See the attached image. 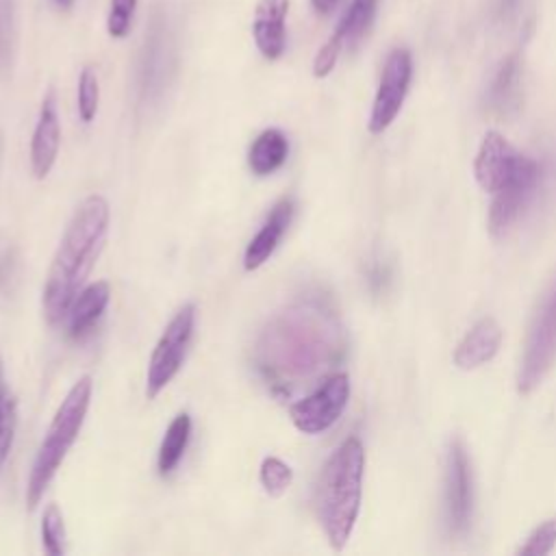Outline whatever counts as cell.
<instances>
[{
	"label": "cell",
	"mask_w": 556,
	"mask_h": 556,
	"mask_svg": "<svg viewBox=\"0 0 556 556\" xmlns=\"http://www.w3.org/2000/svg\"><path fill=\"white\" fill-rule=\"evenodd\" d=\"M289 156V139L280 128H265L256 135L248 150V167L263 178L278 172Z\"/></svg>",
	"instance_id": "17"
},
{
	"label": "cell",
	"mask_w": 556,
	"mask_h": 556,
	"mask_svg": "<svg viewBox=\"0 0 556 556\" xmlns=\"http://www.w3.org/2000/svg\"><path fill=\"white\" fill-rule=\"evenodd\" d=\"M61 148V119L56 109V96L54 89H48V93L41 100L37 124L30 137V172L37 180H43L59 156Z\"/></svg>",
	"instance_id": "12"
},
{
	"label": "cell",
	"mask_w": 556,
	"mask_h": 556,
	"mask_svg": "<svg viewBox=\"0 0 556 556\" xmlns=\"http://www.w3.org/2000/svg\"><path fill=\"white\" fill-rule=\"evenodd\" d=\"M350 400V378L345 371L330 374L306 397L289 406L291 424L304 434H319L332 428Z\"/></svg>",
	"instance_id": "7"
},
{
	"label": "cell",
	"mask_w": 556,
	"mask_h": 556,
	"mask_svg": "<svg viewBox=\"0 0 556 556\" xmlns=\"http://www.w3.org/2000/svg\"><path fill=\"white\" fill-rule=\"evenodd\" d=\"M528 161L530 156L515 150L508 139H504V135H500L497 130H489L482 137L480 150L476 154L473 174L484 191L495 193L497 189L508 185L528 165Z\"/></svg>",
	"instance_id": "10"
},
{
	"label": "cell",
	"mask_w": 556,
	"mask_h": 556,
	"mask_svg": "<svg viewBox=\"0 0 556 556\" xmlns=\"http://www.w3.org/2000/svg\"><path fill=\"white\" fill-rule=\"evenodd\" d=\"M413 76V56L406 48H393L384 61L378 91L371 104L369 113V132L380 135L391 126V122L397 117L404 98L408 93Z\"/></svg>",
	"instance_id": "8"
},
{
	"label": "cell",
	"mask_w": 556,
	"mask_h": 556,
	"mask_svg": "<svg viewBox=\"0 0 556 556\" xmlns=\"http://www.w3.org/2000/svg\"><path fill=\"white\" fill-rule=\"evenodd\" d=\"M291 0H258L252 17V39L267 61H278L287 48V13Z\"/></svg>",
	"instance_id": "14"
},
{
	"label": "cell",
	"mask_w": 556,
	"mask_h": 556,
	"mask_svg": "<svg viewBox=\"0 0 556 556\" xmlns=\"http://www.w3.org/2000/svg\"><path fill=\"white\" fill-rule=\"evenodd\" d=\"M341 50H343V43L337 37L330 35L328 41L317 50V54L313 59V76L315 78H326L334 70Z\"/></svg>",
	"instance_id": "27"
},
{
	"label": "cell",
	"mask_w": 556,
	"mask_h": 556,
	"mask_svg": "<svg viewBox=\"0 0 556 556\" xmlns=\"http://www.w3.org/2000/svg\"><path fill=\"white\" fill-rule=\"evenodd\" d=\"M376 7L378 0H352L348 11L339 20L332 37H337L343 43V48L358 43L374 22Z\"/></svg>",
	"instance_id": "19"
},
{
	"label": "cell",
	"mask_w": 556,
	"mask_h": 556,
	"mask_svg": "<svg viewBox=\"0 0 556 556\" xmlns=\"http://www.w3.org/2000/svg\"><path fill=\"white\" fill-rule=\"evenodd\" d=\"M365 447L356 434L341 445L324 463L315 484V513L332 549H343L358 519L363 497Z\"/></svg>",
	"instance_id": "3"
},
{
	"label": "cell",
	"mask_w": 556,
	"mask_h": 556,
	"mask_svg": "<svg viewBox=\"0 0 556 556\" xmlns=\"http://www.w3.org/2000/svg\"><path fill=\"white\" fill-rule=\"evenodd\" d=\"M91 393H93V380L89 374L80 376L65 397L61 400L48 432L35 454L28 482H26V508L35 510L37 504L41 502L46 489L50 486L52 478L61 469L70 447L80 434V428L85 424L89 404H91Z\"/></svg>",
	"instance_id": "4"
},
{
	"label": "cell",
	"mask_w": 556,
	"mask_h": 556,
	"mask_svg": "<svg viewBox=\"0 0 556 556\" xmlns=\"http://www.w3.org/2000/svg\"><path fill=\"white\" fill-rule=\"evenodd\" d=\"M556 358V280L543 293L530 321L523 356L517 374L519 393H530L549 371Z\"/></svg>",
	"instance_id": "6"
},
{
	"label": "cell",
	"mask_w": 556,
	"mask_h": 556,
	"mask_svg": "<svg viewBox=\"0 0 556 556\" xmlns=\"http://www.w3.org/2000/svg\"><path fill=\"white\" fill-rule=\"evenodd\" d=\"M0 148H2V139H0Z\"/></svg>",
	"instance_id": "30"
},
{
	"label": "cell",
	"mask_w": 556,
	"mask_h": 556,
	"mask_svg": "<svg viewBox=\"0 0 556 556\" xmlns=\"http://www.w3.org/2000/svg\"><path fill=\"white\" fill-rule=\"evenodd\" d=\"M443 506L445 521L452 534L467 530L473 506V482L471 463L467 450L460 441H452L445 458V480H443Z\"/></svg>",
	"instance_id": "9"
},
{
	"label": "cell",
	"mask_w": 556,
	"mask_h": 556,
	"mask_svg": "<svg viewBox=\"0 0 556 556\" xmlns=\"http://www.w3.org/2000/svg\"><path fill=\"white\" fill-rule=\"evenodd\" d=\"M78 117L83 124H91L96 119L100 106V80L91 65H85L78 74V91H76Z\"/></svg>",
	"instance_id": "23"
},
{
	"label": "cell",
	"mask_w": 556,
	"mask_h": 556,
	"mask_svg": "<svg viewBox=\"0 0 556 556\" xmlns=\"http://www.w3.org/2000/svg\"><path fill=\"white\" fill-rule=\"evenodd\" d=\"M191 439V415L180 410L167 426L161 445H159V454H156V471L159 476H169L178 463L185 456V450L189 445Z\"/></svg>",
	"instance_id": "18"
},
{
	"label": "cell",
	"mask_w": 556,
	"mask_h": 556,
	"mask_svg": "<svg viewBox=\"0 0 556 556\" xmlns=\"http://www.w3.org/2000/svg\"><path fill=\"white\" fill-rule=\"evenodd\" d=\"M41 545L48 556H63L67 549L65 521L56 504H48L41 515Z\"/></svg>",
	"instance_id": "22"
},
{
	"label": "cell",
	"mask_w": 556,
	"mask_h": 556,
	"mask_svg": "<svg viewBox=\"0 0 556 556\" xmlns=\"http://www.w3.org/2000/svg\"><path fill=\"white\" fill-rule=\"evenodd\" d=\"M341 350L334 315L319 304H298L267 324L256 345V363L269 384L289 391V384L332 365Z\"/></svg>",
	"instance_id": "1"
},
{
	"label": "cell",
	"mask_w": 556,
	"mask_h": 556,
	"mask_svg": "<svg viewBox=\"0 0 556 556\" xmlns=\"http://www.w3.org/2000/svg\"><path fill=\"white\" fill-rule=\"evenodd\" d=\"M195 330V304H182L163 328L146 369V397L154 400L180 371Z\"/></svg>",
	"instance_id": "5"
},
{
	"label": "cell",
	"mask_w": 556,
	"mask_h": 556,
	"mask_svg": "<svg viewBox=\"0 0 556 556\" xmlns=\"http://www.w3.org/2000/svg\"><path fill=\"white\" fill-rule=\"evenodd\" d=\"M135 11H137V0H111L109 15H106L109 37L124 39L132 28Z\"/></svg>",
	"instance_id": "25"
},
{
	"label": "cell",
	"mask_w": 556,
	"mask_h": 556,
	"mask_svg": "<svg viewBox=\"0 0 556 556\" xmlns=\"http://www.w3.org/2000/svg\"><path fill=\"white\" fill-rule=\"evenodd\" d=\"M502 345V328L493 317H482L467 330L454 352V365L458 369H476L489 363Z\"/></svg>",
	"instance_id": "15"
},
{
	"label": "cell",
	"mask_w": 556,
	"mask_h": 556,
	"mask_svg": "<svg viewBox=\"0 0 556 556\" xmlns=\"http://www.w3.org/2000/svg\"><path fill=\"white\" fill-rule=\"evenodd\" d=\"M258 480L269 497H280L293 482V469L278 456H265L258 467Z\"/></svg>",
	"instance_id": "24"
},
{
	"label": "cell",
	"mask_w": 556,
	"mask_h": 556,
	"mask_svg": "<svg viewBox=\"0 0 556 556\" xmlns=\"http://www.w3.org/2000/svg\"><path fill=\"white\" fill-rule=\"evenodd\" d=\"M15 428H17V402L13 393L7 389L2 378V367H0V473L11 454Z\"/></svg>",
	"instance_id": "21"
},
{
	"label": "cell",
	"mask_w": 556,
	"mask_h": 556,
	"mask_svg": "<svg viewBox=\"0 0 556 556\" xmlns=\"http://www.w3.org/2000/svg\"><path fill=\"white\" fill-rule=\"evenodd\" d=\"M61 9H72V4H74V0H54Z\"/></svg>",
	"instance_id": "29"
},
{
	"label": "cell",
	"mask_w": 556,
	"mask_h": 556,
	"mask_svg": "<svg viewBox=\"0 0 556 556\" xmlns=\"http://www.w3.org/2000/svg\"><path fill=\"white\" fill-rule=\"evenodd\" d=\"M109 224L111 208L100 193L87 195L72 213L41 291V308L50 326H56L67 317L70 304L85 287V280L104 248Z\"/></svg>",
	"instance_id": "2"
},
{
	"label": "cell",
	"mask_w": 556,
	"mask_h": 556,
	"mask_svg": "<svg viewBox=\"0 0 556 556\" xmlns=\"http://www.w3.org/2000/svg\"><path fill=\"white\" fill-rule=\"evenodd\" d=\"M111 302V285L106 280H93L85 285L67 311V334L72 339H83L91 332L98 319L104 315Z\"/></svg>",
	"instance_id": "16"
},
{
	"label": "cell",
	"mask_w": 556,
	"mask_h": 556,
	"mask_svg": "<svg viewBox=\"0 0 556 556\" xmlns=\"http://www.w3.org/2000/svg\"><path fill=\"white\" fill-rule=\"evenodd\" d=\"M339 2H341V0H311V7L315 9V13L328 15V13H332V11L337 9Z\"/></svg>",
	"instance_id": "28"
},
{
	"label": "cell",
	"mask_w": 556,
	"mask_h": 556,
	"mask_svg": "<svg viewBox=\"0 0 556 556\" xmlns=\"http://www.w3.org/2000/svg\"><path fill=\"white\" fill-rule=\"evenodd\" d=\"M517 85H519V63L517 56H508L502 61L491 89H489V102L497 111H506L515 104L517 98Z\"/></svg>",
	"instance_id": "20"
},
{
	"label": "cell",
	"mask_w": 556,
	"mask_h": 556,
	"mask_svg": "<svg viewBox=\"0 0 556 556\" xmlns=\"http://www.w3.org/2000/svg\"><path fill=\"white\" fill-rule=\"evenodd\" d=\"M541 180V165L530 159L528 165L502 189H497L489 206V230L493 235H504L515 219L521 215V211L532 200L536 187Z\"/></svg>",
	"instance_id": "11"
},
{
	"label": "cell",
	"mask_w": 556,
	"mask_h": 556,
	"mask_svg": "<svg viewBox=\"0 0 556 556\" xmlns=\"http://www.w3.org/2000/svg\"><path fill=\"white\" fill-rule=\"evenodd\" d=\"M295 215V200L293 195H282L267 213L263 226L258 232L248 241L245 252H243V269L254 271L263 263L269 261V256L276 252L280 245L285 232L289 230L291 222Z\"/></svg>",
	"instance_id": "13"
},
{
	"label": "cell",
	"mask_w": 556,
	"mask_h": 556,
	"mask_svg": "<svg viewBox=\"0 0 556 556\" xmlns=\"http://www.w3.org/2000/svg\"><path fill=\"white\" fill-rule=\"evenodd\" d=\"M554 547H556V519H547L530 532V536L517 552L523 556H545Z\"/></svg>",
	"instance_id": "26"
}]
</instances>
